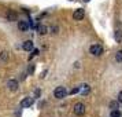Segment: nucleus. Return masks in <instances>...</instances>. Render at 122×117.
Masks as SVG:
<instances>
[{"mask_svg":"<svg viewBox=\"0 0 122 117\" xmlns=\"http://www.w3.org/2000/svg\"><path fill=\"white\" fill-rule=\"evenodd\" d=\"M54 96H55L56 99H63V98H66V96H67L66 87H62V85L56 87L55 91H54Z\"/></svg>","mask_w":122,"mask_h":117,"instance_id":"1","label":"nucleus"},{"mask_svg":"<svg viewBox=\"0 0 122 117\" xmlns=\"http://www.w3.org/2000/svg\"><path fill=\"white\" fill-rule=\"evenodd\" d=\"M89 52H91L92 55H95V56H99V55L103 54V47H102L100 44H92L91 48H89Z\"/></svg>","mask_w":122,"mask_h":117,"instance_id":"2","label":"nucleus"},{"mask_svg":"<svg viewBox=\"0 0 122 117\" xmlns=\"http://www.w3.org/2000/svg\"><path fill=\"white\" fill-rule=\"evenodd\" d=\"M85 111H86V107H85L84 103L78 102V103L74 105V113H76V116H84V114H85Z\"/></svg>","mask_w":122,"mask_h":117,"instance_id":"3","label":"nucleus"},{"mask_svg":"<svg viewBox=\"0 0 122 117\" xmlns=\"http://www.w3.org/2000/svg\"><path fill=\"white\" fill-rule=\"evenodd\" d=\"M84 17H85V11H84V8H77L76 11L73 12V18H74L76 21H82Z\"/></svg>","mask_w":122,"mask_h":117,"instance_id":"4","label":"nucleus"},{"mask_svg":"<svg viewBox=\"0 0 122 117\" xmlns=\"http://www.w3.org/2000/svg\"><path fill=\"white\" fill-rule=\"evenodd\" d=\"M33 102H34L33 98L28 96V98H25V99L21 100V103H19V107H22V109H23V107H29V106L33 105Z\"/></svg>","mask_w":122,"mask_h":117,"instance_id":"5","label":"nucleus"},{"mask_svg":"<svg viewBox=\"0 0 122 117\" xmlns=\"http://www.w3.org/2000/svg\"><path fill=\"white\" fill-rule=\"evenodd\" d=\"M7 87H8L10 91H17L18 89V81L17 80H14V78L8 80V81H7Z\"/></svg>","mask_w":122,"mask_h":117,"instance_id":"6","label":"nucleus"},{"mask_svg":"<svg viewBox=\"0 0 122 117\" xmlns=\"http://www.w3.org/2000/svg\"><path fill=\"white\" fill-rule=\"evenodd\" d=\"M29 26H30V25H29L26 21H22V19H21V21H18V29H19L21 32H28Z\"/></svg>","mask_w":122,"mask_h":117,"instance_id":"7","label":"nucleus"},{"mask_svg":"<svg viewBox=\"0 0 122 117\" xmlns=\"http://www.w3.org/2000/svg\"><path fill=\"white\" fill-rule=\"evenodd\" d=\"M33 48H34V43L32 40H26L22 44V50H25V51H32Z\"/></svg>","mask_w":122,"mask_h":117,"instance_id":"8","label":"nucleus"},{"mask_svg":"<svg viewBox=\"0 0 122 117\" xmlns=\"http://www.w3.org/2000/svg\"><path fill=\"white\" fill-rule=\"evenodd\" d=\"M89 91H91V87H89L88 84H82V85L80 87V92H81L82 95H86Z\"/></svg>","mask_w":122,"mask_h":117,"instance_id":"9","label":"nucleus"},{"mask_svg":"<svg viewBox=\"0 0 122 117\" xmlns=\"http://www.w3.org/2000/svg\"><path fill=\"white\" fill-rule=\"evenodd\" d=\"M37 32H39L40 34H45L47 33V26H45V25H39V26H37Z\"/></svg>","mask_w":122,"mask_h":117,"instance_id":"10","label":"nucleus"},{"mask_svg":"<svg viewBox=\"0 0 122 117\" xmlns=\"http://www.w3.org/2000/svg\"><path fill=\"white\" fill-rule=\"evenodd\" d=\"M114 39H115V41H122V32L121 30H115V34H114Z\"/></svg>","mask_w":122,"mask_h":117,"instance_id":"11","label":"nucleus"},{"mask_svg":"<svg viewBox=\"0 0 122 117\" xmlns=\"http://www.w3.org/2000/svg\"><path fill=\"white\" fill-rule=\"evenodd\" d=\"M122 116V113L121 110H118V109H114V110H111L110 113V117H121Z\"/></svg>","mask_w":122,"mask_h":117,"instance_id":"12","label":"nucleus"},{"mask_svg":"<svg viewBox=\"0 0 122 117\" xmlns=\"http://www.w3.org/2000/svg\"><path fill=\"white\" fill-rule=\"evenodd\" d=\"M7 19H8V21H17V14L10 11L8 14H7Z\"/></svg>","mask_w":122,"mask_h":117,"instance_id":"13","label":"nucleus"},{"mask_svg":"<svg viewBox=\"0 0 122 117\" xmlns=\"http://www.w3.org/2000/svg\"><path fill=\"white\" fill-rule=\"evenodd\" d=\"M115 61H117V62H122V50L117 51V54H115Z\"/></svg>","mask_w":122,"mask_h":117,"instance_id":"14","label":"nucleus"},{"mask_svg":"<svg viewBox=\"0 0 122 117\" xmlns=\"http://www.w3.org/2000/svg\"><path fill=\"white\" fill-rule=\"evenodd\" d=\"M33 72H34V65L32 63V65L29 66V69H28V73L29 74H33Z\"/></svg>","mask_w":122,"mask_h":117,"instance_id":"15","label":"nucleus"},{"mask_svg":"<svg viewBox=\"0 0 122 117\" xmlns=\"http://www.w3.org/2000/svg\"><path fill=\"white\" fill-rule=\"evenodd\" d=\"M37 54H39V50H36V48H33V52H32V55L29 56V59H32V58H33V56H36Z\"/></svg>","mask_w":122,"mask_h":117,"instance_id":"16","label":"nucleus"},{"mask_svg":"<svg viewBox=\"0 0 122 117\" xmlns=\"http://www.w3.org/2000/svg\"><path fill=\"white\" fill-rule=\"evenodd\" d=\"M78 92H80V87H76V88L71 89V92H70V94H78Z\"/></svg>","mask_w":122,"mask_h":117,"instance_id":"17","label":"nucleus"},{"mask_svg":"<svg viewBox=\"0 0 122 117\" xmlns=\"http://www.w3.org/2000/svg\"><path fill=\"white\" fill-rule=\"evenodd\" d=\"M0 59L6 61V59H7V52H1V55H0Z\"/></svg>","mask_w":122,"mask_h":117,"instance_id":"18","label":"nucleus"},{"mask_svg":"<svg viewBox=\"0 0 122 117\" xmlns=\"http://www.w3.org/2000/svg\"><path fill=\"white\" fill-rule=\"evenodd\" d=\"M118 102H119V103H122V91L118 94Z\"/></svg>","mask_w":122,"mask_h":117,"instance_id":"19","label":"nucleus"},{"mask_svg":"<svg viewBox=\"0 0 122 117\" xmlns=\"http://www.w3.org/2000/svg\"><path fill=\"white\" fill-rule=\"evenodd\" d=\"M51 30H52V33H58V32H56V30H58V28H54V26H52V28H51Z\"/></svg>","mask_w":122,"mask_h":117,"instance_id":"20","label":"nucleus"},{"mask_svg":"<svg viewBox=\"0 0 122 117\" xmlns=\"http://www.w3.org/2000/svg\"><path fill=\"white\" fill-rule=\"evenodd\" d=\"M34 94H36V96H39V95H40V89H36V92H34Z\"/></svg>","mask_w":122,"mask_h":117,"instance_id":"21","label":"nucleus"},{"mask_svg":"<svg viewBox=\"0 0 122 117\" xmlns=\"http://www.w3.org/2000/svg\"><path fill=\"white\" fill-rule=\"evenodd\" d=\"M84 1H91V0H84Z\"/></svg>","mask_w":122,"mask_h":117,"instance_id":"22","label":"nucleus"}]
</instances>
